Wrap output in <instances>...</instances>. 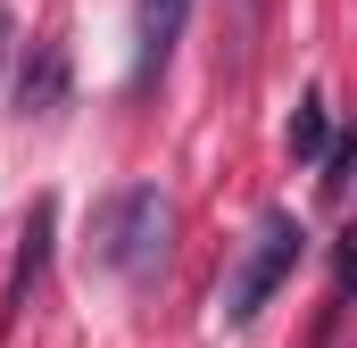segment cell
Returning <instances> with one entry per match:
<instances>
[{
	"instance_id": "7",
	"label": "cell",
	"mask_w": 357,
	"mask_h": 348,
	"mask_svg": "<svg viewBox=\"0 0 357 348\" xmlns=\"http://www.w3.org/2000/svg\"><path fill=\"white\" fill-rule=\"evenodd\" d=\"M258 25H266V0H233V17H225V67H233V75L250 67V50H258Z\"/></svg>"
},
{
	"instance_id": "2",
	"label": "cell",
	"mask_w": 357,
	"mask_h": 348,
	"mask_svg": "<svg viewBox=\"0 0 357 348\" xmlns=\"http://www.w3.org/2000/svg\"><path fill=\"white\" fill-rule=\"evenodd\" d=\"M299 249H307V224H299L291 207H274V216H258L250 249H241V265H233V282H225V324H233V332H241V324H258V307H266L274 290L291 282V265H299Z\"/></svg>"
},
{
	"instance_id": "5",
	"label": "cell",
	"mask_w": 357,
	"mask_h": 348,
	"mask_svg": "<svg viewBox=\"0 0 357 348\" xmlns=\"http://www.w3.org/2000/svg\"><path fill=\"white\" fill-rule=\"evenodd\" d=\"M50 224H59V207L42 199L33 207V224H25V249H17V274H8V290H0V332L25 315V299H33V282H42V265H50Z\"/></svg>"
},
{
	"instance_id": "4",
	"label": "cell",
	"mask_w": 357,
	"mask_h": 348,
	"mask_svg": "<svg viewBox=\"0 0 357 348\" xmlns=\"http://www.w3.org/2000/svg\"><path fill=\"white\" fill-rule=\"evenodd\" d=\"M59 108H67V42L42 33L17 67V116H59Z\"/></svg>"
},
{
	"instance_id": "9",
	"label": "cell",
	"mask_w": 357,
	"mask_h": 348,
	"mask_svg": "<svg viewBox=\"0 0 357 348\" xmlns=\"http://www.w3.org/2000/svg\"><path fill=\"white\" fill-rule=\"evenodd\" d=\"M8 33H17V17H8V0H0V58H8Z\"/></svg>"
},
{
	"instance_id": "1",
	"label": "cell",
	"mask_w": 357,
	"mask_h": 348,
	"mask_svg": "<svg viewBox=\"0 0 357 348\" xmlns=\"http://www.w3.org/2000/svg\"><path fill=\"white\" fill-rule=\"evenodd\" d=\"M167 241H175V207L158 182H125L108 207H100V265L125 274V282H150L167 265Z\"/></svg>"
},
{
	"instance_id": "6",
	"label": "cell",
	"mask_w": 357,
	"mask_h": 348,
	"mask_svg": "<svg viewBox=\"0 0 357 348\" xmlns=\"http://www.w3.org/2000/svg\"><path fill=\"white\" fill-rule=\"evenodd\" d=\"M333 150V116H324V91H307L291 108V158H324Z\"/></svg>"
},
{
	"instance_id": "3",
	"label": "cell",
	"mask_w": 357,
	"mask_h": 348,
	"mask_svg": "<svg viewBox=\"0 0 357 348\" xmlns=\"http://www.w3.org/2000/svg\"><path fill=\"white\" fill-rule=\"evenodd\" d=\"M183 25H191V0H133V91H150L167 75Z\"/></svg>"
},
{
	"instance_id": "8",
	"label": "cell",
	"mask_w": 357,
	"mask_h": 348,
	"mask_svg": "<svg viewBox=\"0 0 357 348\" xmlns=\"http://www.w3.org/2000/svg\"><path fill=\"white\" fill-rule=\"evenodd\" d=\"M349 141H333V150H324V174H316V182H324V199H341V191H349Z\"/></svg>"
}]
</instances>
